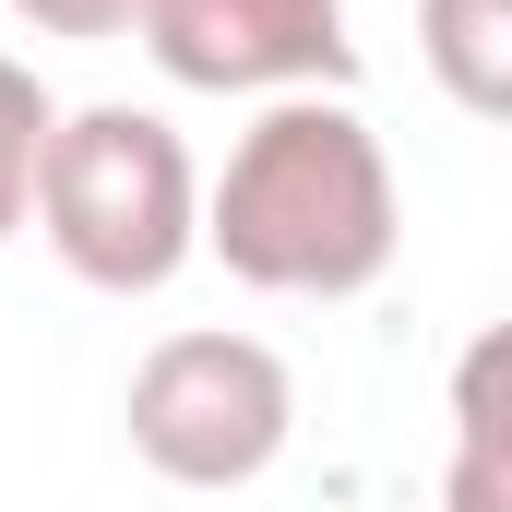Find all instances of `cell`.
<instances>
[{
    "mask_svg": "<svg viewBox=\"0 0 512 512\" xmlns=\"http://www.w3.org/2000/svg\"><path fill=\"white\" fill-rule=\"evenodd\" d=\"M203 251L262 298H358L405 251L393 155L346 96H274L203 191Z\"/></svg>",
    "mask_w": 512,
    "mask_h": 512,
    "instance_id": "6da1fadb",
    "label": "cell"
},
{
    "mask_svg": "<svg viewBox=\"0 0 512 512\" xmlns=\"http://www.w3.org/2000/svg\"><path fill=\"white\" fill-rule=\"evenodd\" d=\"M36 227L96 298H155L203 251V167L155 108H72L36 167Z\"/></svg>",
    "mask_w": 512,
    "mask_h": 512,
    "instance_id": "7a4b0ae2",
    "label": "cell"
},
{
    "mask_svg": "<svg viewBox=\"0 0 512 512\" xmlns=\"http://www.w3.org/2000/svg\"><path fill=\"white\" fill-rule=\"evenodd\" d=\"M131 453L167 489H251L298 441V382L262 334H167L131 370Z\"/></svg>",
    "mask_w": 512,
    "mask_h": 512,
    "instance_id": "3957f363",
    "label": "cell"
},
{
    "mask_svg": "<svg viewBox=\"0 0 512 512\" xmlns=\"http://www.w3.org/2000/svg\"><path fill=\"white\" fill-rule=\"evenodd\" d=\"M143 60L191 96H346L358 84L346 0H155Z\"/></svg>",
    "mask_w": 512,
    "mask_h": 512,
    "instance_id": "277c9868",
    "label": "cell"
},
{
    "mask_svg": "<svg viewBox=\"0 0 512 512\" xmlns=\"http://www.w3.org/2000/svg\"><path fill=\"white\" fill-rule=\"evenodd\" d=\"M441 512H512V322H489L453 358V465Z\"/></svg>",
    "mask_w": 512,
    "mask_h": 512,
    "instance_id": "5b68a950",
    "label": "cell"
},
{
    "mask_svg": "<svg viewBox=\"0 0 512 512\" xmlns=\"http://www.w3.org/2000/svg\"><path fill=\"white\" fill-rule=\"evenodd\" d=\"M417 60L465 120L512 131V0H417Z\"/></svg>",
    "mask_w": 512,
    "mask_h": 512,
    "instance_id": "8992f818",
    "label": "cell"
},
{
    "mask_svg": "<svg viewBox=\"0 0 512 512\" xmlns=\"http://www.w3.org/2000/svg\"><path fill=\"white\" fill-rule=\"evenodd\" d=\"M48 131H60V108L36 96V72H24V60H0V239L36 215V167H48Z\"/></svg>",
    "mask_w": 512,
    "mask_h": 512,
    "instance_id": "52a82bcc",
    "label": "cell"
},
{
    "mask_svg": "<svg viewBox=\"0 0 512 512\" xmlns=\"http://www.w3.org/2000/svg\"><path fill=\"white\" fill-rule=\"evenodd\" d=\"M36 36H143V12L155 0H12Z\"/></svg>",
    "mask_w": 512,
    "mask_h": 512,
    "instance_id": "ba28073f",
    "label": "cell"
}]
</instances>
